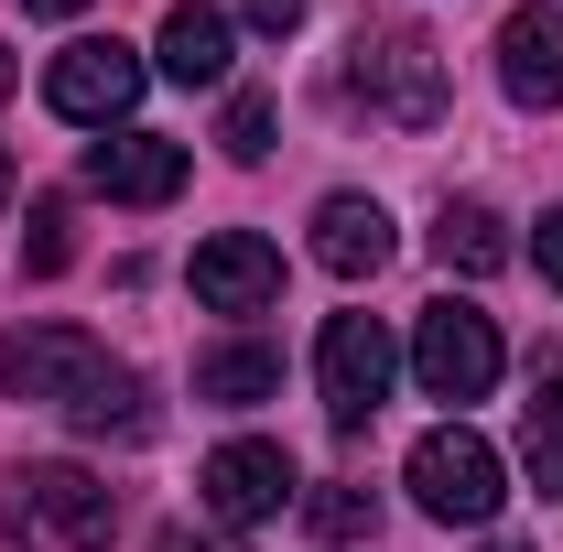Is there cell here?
<instances>
[{"label": "cell", "mask_w": 563, "mask_h": 552, "mask_svg": "<svg viewBox=\"0 0 563 552\" xmlns=\"http://www.w3.org/2000/svg\"><path fill=\"white\" fill-rule=\"evenodd\" d=\"M0 531H11V552H109L120 498L87 466H11L0 477Z\"/></svg>", "instance_id": "1"}, {"label": "cell", "mask_w": 563, "mask_h": 552, "mask_svg": "<svg viewBox=\"0 0 563 552\" xmlns=\"http://www.w3.org/2000/svg\"><path fill=\"white\" fill-rule=\"evenodd\" d=\"M347 98H368L390 131H433L444 120V44L422 22H368L347 44Z\"/></svg>", "instance_id": "2"}, {"label": "cell", "mask_w": 563, "mask_h": 552, "mask_svg": "<svg viewBox=\"0 0 563 552\" xmlns=\"http://www.w3.org/2000/svg\"><path fill=\"white\" fill-rule=\"evenodd\" d=\"M412 498L422 520H455V531H488L498 498H509V466H498L488 433H466V422H433L412 444Z\"/></svg>", "instance_id": "3"}, {"label": "cell", "mask_w": 563, "mask_h": 552, "mask_svg": "<svg viewBox=\"0 0 563 552\" xmlns=\"http://www.w3.org/2000/svg\"><path fill=\"white\" fill-rule=\"evenodd\" d=\"M498 325L477 314V303H422V325H412V379H422V401H488L498 390Z\"/></svg>", "instance_id": "4"}, {"label": "cell", "mask_w": 563, "mask_h": 552, "mask_svg": "<svg viewBox=\"0 0 563 552\" xmlns=\"http://www.w3.org/2000/svg\"><path fill=\"white\" fill-rule=\"evenodd\" d=\"M98 379H109V346L87 336V325H11V336H0V390H11V401L76 412Z\"/></svg>", "instance_id": "5"}, {"label": "cell", "mask_w": 563, "mask_h": 552, "mask_svg": "<svg viewBox=\"0 0 563 552\" xmlns=\"http://www.w3.org/2000/svg\"><path fill=\"white\" fill-rule=\"evenodd\" d=\"M141 76H152V66H141L120 33H76L66 55L44 66V98H55V120H87V131H109V120H131Z\"/></svg>", "instance_id": "6"}, {"label": "cell", "mask_w": 563, "mask_h": 552, "mask_svg": "<svg viewBox=\"0 0 563 552\" xmlns=\"http://www.w3.org/2000/svg\"><path fill=\"white\" fill-rule=\"evenodd\" d=\"M390 368H401V346H390L379 314H336L325 346H314V390H325V412H336V422H368V412H379V401H390Z\"/></svg>", "instance_id": "7"}, {"label": "cell", "mask_w": 563, "mask_h": 552, "mask_svg": "<svg viewBox=\"0 0 563 552\" xmlns=\"http://www.w3.org/2000/svg\"><path fill=\"white\" fill-rule=\"evenodd\" d=\"M196 303L207 314H272L282 303V250L250 239V228H217L207 250H196Z\"/></svg>", "instance_id": "8"}, {"label": "cell", "mask_w": 563, "mask_h": 552, "mask_svg": "<svg viewBox=\"0 0 563 552\" xmlns=\"http://www.w3.org/2000/svg\"><path fill=\"white\" fill-rule=\"evenodd\" d=\"M196 487H207L217 520H239V531H250V520H272L282 498H292V455L261 444V433H239V444H217L207 466H196Z\"/></svg>", "instance_id": "9"}, {"label": "cell", "mask_w": 563, "mask_h": 552, "mask_svg": "<svg viewBox=\"0 0 563 552\" xmlns=\"http://www.w3.org/2000/svg\"><path fill=\"white\" fill-rule=\"evenodd\" d=\"M87 196H120V207H163V196H185V141H163V131L87 141Z\"/></svg>", "instance_id": "10"}, {"label": "cell", "mask_w": 563, "mask_h": 552, "mask_svg": "<svg viewBox=\"0 0 563 552\" xmlns=\"http://www.w3.org/2000/svg\"><path fill=\"white\" fill-rule=\"evenodd\" d=\"M498 87L520 109H563V11L553 0H520L498 22Z\"/></svg>", "instance_id": "11"}, {"label": "cell", "mask_w": 563, "mask_h": 552, "mask_svg": "<svg viewBox=\"0 0 563 552\" xmlns=\"http://www.w3.org/2000/svg\"><path fill=\"white\" fill-rule=\"evenodd\" d=\"M314 261L336 281H368L390 261V207H379V196H325V207H314Z\"/></svg>", "instance_id": "12"}, {"label": "cell", "mask_w": 563, "mask_h": 552, "mask_svg": "<svg viewBox=\"0 0 563 552\" xmlns=\"http://www.w3.org/2000/svg\"><path fill=\"white\" fill-rule=\"evenodd\" d=\"M152 66L174 76V87H228V11H217V0H174Z\"/></svg>", "instance_id": "13"}, {"label": "cell", "mask_w": 563, "mask_h": 552, "mask_svg": "<svg viewBox=\"0 0 563 552\" xmlns=\"http://www.w3.org/2000/svg\"><path fill=\"white\" fill-rule=\"evenodd\" d=\"M282 390V357L261 336H239V346H207L196 357V401H228V412H250V401H272Z\"/></svg>", "instance_id": "14"}, {"label": "cell", "mask_w": 563, "mask_h": 552, "mask_svg": "<svg viewBox=\"0 0 563 552\" xmlns=\"http://www.w3.org/2000/svg\"><path fill=\"white\" fill-rule=\"evenodd\" d=\"M520 455H531V487H542V498H563V357H542V379H531Z\"/></svg>", "instance_id": "15"}, {"label": "cell", "mask_w": 563, "mask_h": 552, "mask_svg": "<svg viewBox=\"0 0 563 552\" xmlns=\"http://www.w3.org/2000/svg\"><path fill=\"white\" fill-rule=\"evenodd\" d=\"M433 250H444V272H466V281L509 272V228H498V207H444V217H433Z\"/></svg>", "instance_id": "16"}, {"label": "cell", "mask_w": 563, "mask_h": 552, "mask_svg": "<svg viewBox=\"0 0 563 552\" xmlns=\"http://www.w3.org/2000/svg\"><path fill=\"white\" fill-rule=\"evenodd\" d=\"M66 422H76V433H120V444H141V433H152V401H141L131 368H109V379H98V390H87Z\"/></svg>", "instance_id": "17"}, {"label": "cell", "mask_w": 563, "mask_h": 552, "mask_svg": "<svg viewBox=\"0 0 563 552\" xmlns=\"http://www.w3.org/2000/svg\"><path fill=\"white\" fill-rule=\"evenodd\" d=\"M76 261V228H66V196H33V217H22V272L55 281Z\"/></svg>", "instance_id": "18"}, {"label": "cell", "mask_w": 563, "mask_h": 552, "mask_svg": "<svg viewBox=\"0 0 563 552\" xmlns=\"http://www.w3.org/2000/svg\"><path fill=\"white\" fill-rule=\"evenodd\" d=\"M303 531L314 542H357V531H379V498L368 487H314L303 498Z\"/></svg>", "instance_id": "19"}, {"label": "cell", "mask_w": 563, "mask_h": 552, "mask_svg": "<svg viewBox=\"0 0 563 552\" xmlns=\"http://www.w3.org/2000/svg\"><path fill=\"white\" fill-rule=\"evenodd\" d=\"M272 120H282L272 98L239 87V98H228V131H217V141H228V163H261V152H272Z\"/></svg>", "instance_id": "20"}, {"label": "cell", "mask_w": 563, "mask_h": 552, "mask_svg": "<svg viewBox=\"0 0 563 552\" xmlns=\"http://www.w3.org/2000/svg\"><path fill=\"white\" fill-rule=\"evenodd\" d=\"M239 11H250L261 33H292V22H303V0H239Z\"/></svg>", "instance_id": "21"}, {"label": "cell", "mask_w": 563, "mask_h": 552, "mask_svg": "<svg viewBox=\"0 0 563 552\" xmlns=\"http://www.w3.org/2000/svg\"><path fill=\"white\" fill-rule=\"evenodd\" d=\"M542 281H553V292H563V207L542 217Z\"/></svg>", "instance_id": "22"}, {"label": "cell", "mask_w": 563, "mask_h": 552, "mask_svg": "<svg viewBox=\"0 0 563 552\" xmlns=\"http://www.w3.org/2000/svg\"><path fill=\"white\" fill-rule=\"evenodd\" d=\"M163 552H239V542H196V531H163Z\"/></svg>", "instance_id": "23"}, {"label": "cell", "mask_w": 563, "mask_h": 552, "mask_svg": "<svg viewBox=\"0 0 563 552\" xmlns=\"http://www.w3.org/2000/svg\"><path fill=\"white\" fill-rule=\"evenodd\" d=\"M22 11H44V22H76V11H87V0H22Z\"/></svg>", "instance_id": "24"}, {"label": "cell", "mask_w": 563, "mask_h": 552, "mask_svg": "<svg viewBox=\"0 0 563 552\" xmlns=\"http://www.w3.org/2000/svg\"><path fill=\"white\" fill-rule=\"evenodd\" d=\"M11 76H22V66H11V44H0V98H11Z\"/></svg>", "instance_id": "25"}, {"label": "cell", "mask_w": 563, "mask_h": 552, "mask_svg": "<svg viewBox=\"0 0 563 552\" xmlns=\"http://www.w3.org/2000/svg\"><path fill=\"white\" fill-rule=\"evenodd\" d=\"M0 207H11V152H0Z\"/></svg>", "instance_id": "26"}, {"label": "cell", "mask_w": 563, "mask_h": 552, "mask_svg": "<svg viewBox=\"0 0 563 552\" xmlns=\"http://www.w3.org/2000/svg\"><path fill=\"white\" fill-rule=\"evenodd\" d=\"M498 552H509V542H498Z\"/></svg>", "instance_id": "27"}]
</instances>
